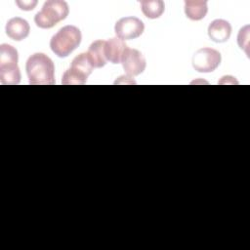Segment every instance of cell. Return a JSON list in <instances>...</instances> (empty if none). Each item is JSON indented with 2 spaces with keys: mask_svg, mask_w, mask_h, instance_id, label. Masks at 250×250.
Returning <instances> with one entry per match:
<instances>
[{
  "mask_svg": "<svg viewBox=\"0 0 250 250\" xmlns=\"http://www.w3.org/2000/svg\"><path fill=\"white\" fill-rule=\"evenodd\" d=\"M25 70L31 85H54L56 83L54 62L44 53L31 55L26 61Z\"/></svg>",
  "mask_w": 250,
  "mask_h": 250,
  "instance_id": "cell-1",
  "label": "cell"
},
{
  "mask_svg": "<svg viewBox=\"0 0 250 250\" xmlns=\"http://www.w3.org/2000/svg\"><path fill=\"white\" fill-rule=\"evenodd\" d=\"M82 34L78 27L74 25H65L53 35L50 41L52 52L60 58L68 57L81 43Z\"/></svg>",
  "mask_w": 250,
  "mask_h": 250,
  "instance_id": "cell-2",
  "label": "cell"
},
{
  "mask_svg": "<svg viewBox=\"0 0 250 250\" xmlns=\"http://www.w3.org/2000/svg\"><path fill=\"white\" fill-rule=\"evenodd\" d=\"M18 60V51L12 45H0V81L2 84L16 85L21 82Z\"/></svg>",
  "mask_w": 250,
  "mask_h": 250,
  "instance_id": "cell-3",
  "label": "cell"
},
{
  "mask_svg": "<svg viewBox=\"0 0 250 250\" xmlns=\"http://www.w3.org/2000/svg\"><path fill=\"white\" fill-rule=\"evenodd\" d=\"M68 13L69 8L65 1L49 0L44 3L41 11L35 15L34 21L40 28H52L59 21L65 20Z\"/></svg>",
  "mask_w": 250,
  "mask_h": 250,
  "instance_id": "cell-4",
  "label": "cell"
},
{
  "mask_svg": "<svg viewBox=\"0 0 250 250\" xmlns=\"http://www.w3.org/2000/svg\"><path fill=\"white\" fill-rule=\"evenodd\" d=\"M94 66L92 65L87 53H81L76 56L70 67L63 73L62 84L63 85H84L88 76L92 73Z\"/></svg>",
  "mask_w": 250,
  "mask_h": 250,
  "instance_id": "cell-5",
  "label": "cell"
},
{
  "mask_svg": "<svg viewBox=\"0 0 250 250\" xmlns=\"http://www.w3.org/2000/svg\"><path fill=\"white\" fill-rule=\"evenodd\" d=\"M222 57L219 51L212 48H201L192 57V66L198 72L209 73L214 71L221 63Z\"/></svg>",
  "mask_w": 250,
  "mask_h": 250,
  "instance_id": "cell-6",
  "label": "cell"
},
{
  "mask_svg": "<svg viewBox=\"0 0 250 250\" xmlns=\"http://www.w3.org/2000/svg\"><path fill=\"white\" fill-rule=\"evenodd\" d=\"M145 30L144 22L136 17H124L114 25L116 37L121 40H131L140 37Z\"/></svg>",
  "mask_w": 250,
  "mask_h": 250,
  "instance_id": "cell-7",
  "label": "cell"
},
{
  "mask_svg": "<svg viewBox=\"0 0 250 250\" xmlns=\"http://www.w3.org/2000/svg\"><path fill=\"white\" fill-rule=\"evenodd\" d=\"M121 63L124 71L129 76H137L144 72L146 62L144 55L137 49L127 47L123 53Z\"/></svg>",
  "mask_w": 250,
  "mask_h": 250,
  "instance_id": "cell-8",
  "label": "cell"
},
{
  "mask_svg": "<svg viewBox=\"0 0 250 250\" xmlns=\"http://www.w3.org/2000/svg\"><path fill=\"white\" fill-rule=\"evenodd\" d=\"M5 30L9 38L15 41H21L28 36L30 26L26 20L20 17H15L7 21Z\"/></svg>",
  "mask_w": 250,
  "mask_h": 250,
  "instance_id": "cell-9",
  "label": "cell"
},
{
  "mask_svg": "<svg viewBox=\"0 0 250 250\" xmlns=\"http://www.w3.org/2000/svg\"><path fill=\"white\" fill-rule=\"evenodd\" d=\"M207 32L212 41L216 43H223L229 39L231 34V25L228 21L217 19L211 21Z\"/></svg>",
  "mask_w": 250,
  "mask_h": 250,
  "instance_id": "cell-10",
  "label": "cell"
},
{
  "mask_svg": "<svg viewBox=\"0 0 250 250\" xmlns=\"http://www.w3.org/2000/svg\"><path fill=\"white\" fill-rule=\"evenodd\" d=\"M126 48H127V45L123 40L117 37L108 39L107 41H105V46H104L106 60L114 64L120 63L123 53Z\"/></svg>",
  "mask_w": 250,
  "mask_h": 250,
  "instance_id": "cell-11",
  "label": "cell"
},
{
  "mask_svg": "<svg viewBox=\"0 0 250 250\" xmlns=\"http://www.w3.org/2000/svg\"><path fill=\"white\" fill-rule=\"evenodd\" d=\"M104 46H105V41L102 40V39L94 41L89 46L87 55H88V58L94 67L100 68V67H103L105 65L107 60L105 57Z\"/></svg>",
  "mask_w": 250,
  "mask_h": 250,
  "instance_id": "cell-12",
  "label": "cell"
},
{
  "mask_svg": "<svg viewBox=\"0 0 250 250\" xmlns=\"http://www.w3.org/2000/svg\"><path fill=\"white\" fill-rule=\"evenodd\" d=\"M208 12L207 1L188 0L185 1V14L191 21L202 20Z\"/></svg>",
  "mask_w": 250,
  "mask_h": 250,
  "instance_id": "cell-13",
  "label": "cell"
},
{
  "mask_svg": "<svg viewBox=\"0 0 250 250\" xmlns=\"http://www.w3.org/2000/svg\"><path fill=\"white\" fill-rule=\"evenodd\" d=\"M143 14L148 19H158L165 10V4L162 0H143L141 1Z\"/></svg>",
  "mask_w": 250,
  "mask_h": 250,
  "instance_id": "cell-14",
  "label": "cell"
},
{
  "mask_svg": "<svg viewBox=\"0 0 250 250\" xmlns=\"http://www.w3.org/2000/svg\"><path fill=\"white\" fill-rule=\"evenodd\" d=\"M237 43L240 49L244 50L246 55H249L248 46H249V25H245L242 27L237 35Z\"/></svg>",
  "mask_w": 250,
  "mask_h": 250,
  "instance_id": "cell-15",
  "label": "cell"
},
{
  "mask_svg": "<svg viewBox=\"0 0 250 250\" xmlns=\"http://www.w3.org/2000/svg\"><path fill=\"white\" fill-rule=\"evenodd\" d=\"M16 4L18 5V7L21 10L31 11L37 5V1L36 0H33V1L32 0L31 1H16Z\"/></svg>",
  "mask_w": 250,
  "mask_h": 250,
  "instance_id": "cell-16",
  "label": "cell"
}]
</instances>
